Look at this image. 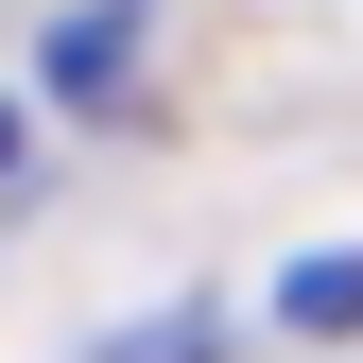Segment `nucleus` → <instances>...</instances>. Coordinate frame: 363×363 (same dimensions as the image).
Returning <instances> with one entry per match:
<instances>
[{
    "label": "nucleus",
    "mask_w": 363,
    "mask_h": 363,
    "mask_svg": "<svg viewBox=\"0 0 363 363\" xmlns=\"http://www.w3.org/2000/svg\"><path fill=\"white\" fill-rule=\"evenodd\" d=\"M104 363H208V311H156V329H121Z\"/></svg>",
    "instance_id": "2"
},
{
    "label": "nucleus",
    "mask_w": 363,
    "mask_h": 363,
    "mask_svg": "<svg viewBox=\"0 0 363 363\" xmlns=\"http://www.w3.org/2000/svg\"><path fill=\"white\" fill-rule=\"evenodd\" d=\"M0 173H18V104H0Z\"/></svg>",
    "instance_id": "3"
},
{
    "label": "nucleus",
    "mask_w": 363,
    "mask_h": 363,
    "mask_svg": "<svg viewBox=\"0 0 363 363\" xmlns=\"http://www.w3.org/2000/svg\"><path fill=\"white\" fill-rule=\"evenodd\" d=\"M277 311H294V329H363V259H294Z\"/></svg>",
    "instance_id": "1"
}]
</instances>
